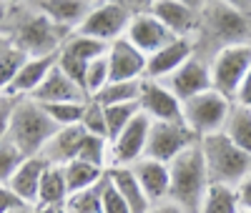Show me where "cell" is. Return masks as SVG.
<instances>
[{
  "instance_id": "cell-1",
  "label": "cell",
  "mask_w": 251,
  "mask_h": 213,
  "mask_svg": "<svg viewBox=\"0 0 251 213\" xmlns=\"http://www.w3.org/2000/svg\"><path fill=\"white\" fill-rule=\"evenodd\" d=\"M196 35L206 48L214 46V55L231 46H251V13H244L241 3H206Z\"/></svg>"
},
{
  "instance_id": "cell-2",
  "label": "cell",
  "mask_w": 251,
  "mask_h": 213,
  "mask_svg": "<svg viewBox=\"0 0 251 213\" xmlns=\"http://www.w3.org/2000/svg\"><path fill=\"white\" fill-rule=\"evenodd\" d=\"M58 131L60 128L50 120V116L38 100L18 98L13 116L3 128V138H8L25 158H33L46 151V145L53 141Z\"/></svg>"
},
{
  "instance_id": "cell-3",
  "label": "cell",
  "mask_w": 251,
  "mask_h": 213,
  "mask_svg": "<svg viewBox=\"0 0 251 213\" xmlns=\"http://www.w3.org/2000/svg\"><path fill=\"white\" fill-rule=\"evenodd\" d=\"M171 196L169 201L178 203L186 213H199L203 196L211 181H208L206 161L201 153V143L183 151L171 166Z\"/></svg>"
},
{
  "instance_id": "cell-4",
  "label": "cell",
  "mask_w": 251,
  "mask_h": 213,
  "mask_svg": "<svg viewBox=\"0 0 251 213\" xmlns=\"http://www.w3.org/2000/svg\"><path fill=\"white\" fill-rule=\"evenodd\" d=\"M201 153L211 183L239 188L241 181L251 173V156L244 153L236 143H231V138L226 133H214L201 138Z\"/></svg>"
},
{
  "instance_id": "cell-5",
  "label": "cell",
  "mask_w": 251,
  "mask_h": 213,
  "mask_svg": "<svg viewBox=\"0 0 251 213\" xmlns=\"http://www.w3.org/2000/svg\"><path fill=\"white\" fill-rule=\"evenodd\" d=\"M13 38L10 43L20 46L25 53H30L33 58H40V55H50V53H60L63 43H66L73 33L58 28L55 23L40 13V8L35 5V13H25L23 20L10 30Z\"/></svg>"
},
{
  "instance_id": "cell-6",
  "label": "cell",
  "mask_w": 251,
  "mask_h": 213,
  "mask_svg": "<svg viewBox=\"0 0 251 213\" xmlns=\"http://www.w3.org/2000/svg\"><path fill=\"white\" fill-rule=\"evenodd\" d=\"M231 111H234V100L211 88L183 103V123L199 138H206L214 133H224Z\"/></svg>"
},
{
  "instance_id": "cell-7",
  "label": "cell",
  "mask_w": 251,
  "mask_h": 213,
  "mask_svg": "<svg viewBox=\"0 0 251 213\" xmlns=\"http://www.w3.org/2000/svg\"><path fill=\"white\" fill-rule=\"evenodd\" d=\"M133 18H136V13H133V5H128V3H96L91 15L83 20V25L75 33L113 46L116 40L126 38Z\"/></svg>"
},
{
  "instance_id": "cell-8",
  "label": "cell",
  "mask_w": 251,
  "mask_h": 213,
  "mask_svg": "<svg viewBox=\"0 0 251 213\" xmlns=\"http://www.w3.org/2000/svg\"><path fill=\"white\" fill-rule=\"evenodd\" d=\"M249 71H251V46H231V48L219 50L211 58L214 91L234 100Z\"/></svg>"
},
{
  "instance_id": "cell-9",
  "label": "cell",
  "mask_w": 251,
  "mask_h": 213,
  "mask_svg": "<svg viewBox=\"0 0 251 213\" xmlns=\"http://www.w3.org/2000/svg\"><path fill=\"white\" fill-rule=\"evenodd\" d=\"M199 143L201 138L186 123H153L151 136H149V148H146V158L171 166L183 151H188L191 145H199Z\"/></svg>"
},
{
  "instance_id": "cell-10",
  "label": "cell",
  "mask_w": 251,
  "mask_h": 213,
  "mask_svg": "<svg viewBox=\"0 0 251 213\" xmlns=\"http://www.w3.org/2000/svg\"><path fill=\"white\" fill-rule=\"evenodd\" d=\"M151 125H153V120L143 113H138L133 118V123L111 143V168H131L141 158H146Z\"/></svg>"
},
{
  "instance_id": "cell-11",
  "label": "cell",
  "mask_w": 251,
  "mask_h": 213,
  "mask_svg": "<svg viewBox=\"0 0 251 213\" xmlns=\"http://www.w3.org/2000/svg\"><path fill=\"white\" fill-rule=\"evenodd\" d=\"M158 83H163L181 103H186L188 98H194L199 93H206V91L214 88V83H211V63H208V58H203V55H194L174 75H169L166 80H158Z\"/></svg>"
},
{
  "instance_id": "cell-12",
  "label": "cell",
  "mask_w": 251,
  "mask_h": 213,
  "mask_svg": "<svg viewBox=\"0 0 251 213\" xmlns=\"http://www.w3.org/2000/svg\"><path fill=\"white\" fill-rule=\"evenodd\" d=\"M126 40H128L133 48H138L146 58H151V55L161 53L166 46H171L176 40V35L151 13V5H149L146 13H136L128 33H126Z\"/></svg>"
},
{
  "instance_id": "cell-13",
  "label": "cell",
  "mask_w": 251,
  "mask_h": 213,
  "mask_svg": "<svg viewBox=\"0 0 251 213\" xmlns=\"http://www.w3.org/2000/svg\"><path fill=\"white\" fill-rule=\"evenodd\" d=\"M141 113L153 123H183V103L158 80H143Z\"/></svg>"
},
{
  "instance_id": "cell-14",
  "label": "cell",
  "mask_w": 251,
  "mask_h": 213,
  "mask_svg": "<svg viewBox=\"0 0 251 213\" xmlns=\"http://www.w3.org/2000/svg\"><path fill=\"white\" fill-rule=\"evenodd\" d=\"M151 13L176 38H194L201 25V8L181 0H156L151 3Z\"/></svg>"
},
{
  "instance_id": "cell-15",
  "label": "cell",
  "mask_w": 251,
  "mask_h": 213,
  "mask_svg": "<svg viewBox=\"0 0 251 213\" xmlns=\"http://www.w3.org/2000/svg\"><path fill=\"white\" fill-rule=\"evenodd\" d=\"M111 83H123V80H146V71H149V58H146L138 48H133L126 38L116 40L111 50Z\"/></svg>"
},
{
  "instance_id": "cell-16",
  "label": "cell",
  "mask_w": 251,
  "mask_h": 213,
  "mask_svg": "<svg viewBox=\"0 0 251 213\" xmlns=\"http://www.w3.org/2000/svg\"><path fill=\"white\" fill-rule=\"evenodd\" d=\"M194 55H196V40L194 38H176L171 46H166L161 53L149 58L146 80H166L181 66H186Z\"/></svg>"
},
{
  "instance_id": "cell-17",
  "label": "cell",
  "mask_w": 251,
  "mask_h": 213,
  "mask_svg": "<svg viewBox=\"0 0 251 213\" xmlns=\"http://www.w3.org/2000/svg\"><path fill=\"white\" fill-rule=\"evenodd\" d=\"M58 58H60V53L30 58L25 66H23V71L15 75V80L3 88V95H10V98H30L40 88V85H43V80L48 78V73L58 66Z\"/></svg>"
},
{
  "instance_id": "cell-18",
  "label": "cell",
  "mask_w": 251,
  "mask_h": 213,
  "mask_svg": "<svg viewBox=\"0 0 251 213\" xmlns=\"http://www.w3.org/2000/svg\"><path fill=\"white\" fill-rule=\"evenodd\" d=\"M131 170L138 178L143 193L149 196V201L153 206L169 201V196H171V168L166 163H158L153 158H141L136 166H131Z\"/></svg>"
},
{
  "instance_id": "cell-19",
  "label": "cell",
  "mask_w": 251,
  "mask_h": 213,
  "mask_svg": "<svg viewBox=\"0 0 251 213\" xmlns=\"http://www.w3.org/2000/svg\"><path fill=\"white\" fill-rule=\"evenodd\" d=\"M33 100H38L40 105H50V103H88V93L75 85L66 73L58 66L48 73V78L43 80V85L30 95Z\"/></svg>"
},
{
  "instance_id": "cell-20",
  "label": "cell",
  "mask_w": 251,
  "mask_h": 213,
  "mask_svg": "<svg viewBox=\"0 0 251 213\" xmlns=\"http://www.w3.org/2000/svg\"><path fill=\"white\" fill-rule=\"evenodd\" d=\"M86 141V131L80 125H71V128H60V131L53 136V141L46 145V151L40 153L48 166H60L66 168L68 163L78 161L80 145Z\"/></svg>"
},
{
  "instance_id": "cell-21",
  "label": "cell",
  "mask_w": 251,
  "mask_h": 213,
  "mask_svg": "<svg viewBox=\"0 0 251 213\" xmlns=\"http://www.w3.org/2000/svg\"><path fill=\"white\" fill-rule=\"evenodd\" d=\"M38 8L58 28L75 33L83 25V20L91 15L96 3H86V0H50V3H38Z\"/></svg>"
},
{
  "instance_id": "cell-22",
  "label": "cell",
  "mask_w": 251,
  "mask_h": 213,
  "mask_svg": "<svg viewBox=\"0 0 251 213\" xmlns=\"http://www.w3.org/2000/svg\"><path fill=\"white\" fill-rule=\"evenodd\" d=\"M48 170V163L40 158V156H33V158H25V163L20 166L13 178L3 186H8L13 193H18L20 198H23L28 206H38V190H40V181H43Z\"/></svg>"
},
{
  "instance_id": "cell-23",
  "label": "cell",
  "mask_w": 251,
  "mask_h": 213,
  "mask_svg": "<svg viewBox=\"0 0 251 213\" xmlns=\"http://www.w3.org/2000/svg\"><path fill=\"white\" fill-rule=\"evenodd\" d=\"M108 178L118 188V193L123 196V201L128 203L131 213H149L153 208V203L149 201V196L143 193V188H141V183L133 176L131 168H108Z\"/></svg>"
},
{
  "instance_id": "cell-24",
  "label": "cell",
  "mask_w": 251,
  "mask_h": 213,
  "mask_svg": "<svg viewBox=\"0 0 251 213\" xmlns=\"http://www.w3.org/2000/svg\"><path fill=\"white\" fill-rule=\"evenodd\" d=\"M68 198H71V188H68V181H66V168H60V166H48L43 181H40L38 206H35V208L66 206Z\"/></svg>"
},
{
  "instance_id": "cell-25",
  "label": "cell",
  "mask_w": 251,
  "mask_h": 213,
  "mask_svg": "<svg viewBox=\"0 0 251 213\" xmlns=\"http://www.w3.org/2000/svg\"><path fill=\"white\" fill-rule=\"evenodd\" d=\"M199 213H241L236 188L211 183L208 190H206V196H203V203H201Z\"/></svg>"
},
{
  "instance_id": "cell-26",
  "label": "cell",
  "mask_w": 251,
  "mask_h": 213,
  "mask_svg": "<svg viewBox=\"0 0 251 213\" xmlns=\"http://www.w3.org/2000/svg\"><path fill=\"white\" fill-rule=\"evenodd\" d=\"M106 176H108V170L96 168L86 161H73V163L66 166V181H68V188H71V196L80 193V190H86V188L98 186Z\"/></svg>"
},
{
  "instance_id": "cell-27",
  "label": "cell",
  "mask_w": 251,
  "mask_h": 213,
  "mask_svg": "<svg viewBox=\"0 0 251 213\" xmlns=\"http://www.w3.org/2000/svg\"><path fill=\"white\" fill-rule=\"evenodd\" d=\"M224 133L231 138V143H236L244 153L251 156V108H244V105L234 103V111L228 116Z\"/></svg>"
},
{
  "instance_id": "cell-28",
  "label": "cell",
  "mask_w": 251,
  "mask_h": 213,
  "mask_svg": "<svg viewBox=\"0 0 251 213\" xmlns=\"http://www.w3.org/2000/svg\"><path fill=\"white\" fill-rule=\"evenodd\" d=\"M143 93V80H123V83H108L93 100L100 105H121V103H138Z\"/></svg>"
},
{
  "instance_id": "cell-29",
  "label": "cell",
  "mask_w": 251,
  "mask_h": 213,
  "mask_svg": "<svg viewBox=\"0 0 251 213\" xmlns=\"http://www.w3.org/2000/svg\"><path fill=\"white\" fill-rule=\"evenodd\" d=\"M60 50H63V53H71V55L86 60V63H93V60H98V58H103V55H108L111 46H108V43H103V40H96V38H88V35L73 33L66 43H63Z\"/></svg>"
},
{
  "instance_id": "cell-30",
  "label": "cell",
  "mask_w": 251,
  "mask_h": 213,
  "mask_svg": "<svg viewBox=\"0 0 251 213\" xmlns=\"http://www.w3.org/2000/svg\"><path fill=\"white\" fill-rule=\"evenodd\" d=\"M33 55L25 53L20 46H15V43H3V53H0V85H10L15 80V75L23 71V66L30 60Z\"/></svg>"
},
{
  "instance_id": "cell-31",
  "label": "cell",
  "mask_w": 251,
  "mask_h": 213,
  "mask_svg": "<svg viewBox=\"0 0 251 213\" xmlns=\"http://www.w3.org/2000/svg\"><path fill=\"white\" fill-rule=\"evenodd\" d=\"M106 183H108V176L103 178L98 186L93 188H86L80 193H73L66 203L68 213H103V193H106Z\"/></svg>"
},
{
  "instance_id": "cell-32",
  "label": "cell",
  "mask_w": 251,
  "mask_h": 213,
  "mask_svg": "<svg viewBox=\"0 0 251 213\" xmlns=\"http://www.w3.org/2000/svg\"><path fill=\"white\" fill-rule=\"evenodd\" d=\"M78 161H86V163H91L96 168L108 170L111 168V141L103 138V136L86 133V141H83V145H80Z\"/></svg>"
},
{
  "instance_id": "cell-33",
  "label": "cell",
  "mask_w": 251,
  "mask_h": 213,
  "mask_svg": "<svg viewBox=\"0 0 251 213\" xmlns=\"http://www.w3.org/2000/svg\"><path fill=\"white\" fill-rule=\"evenodd\" d=\"M141 113V103H121L106 108V123H108V138L111 143L133 123V118Z\"/></svg>"
},
{
  "instance_id": "cell-34",
  "label": "cell",
  "mask_w": 251,
  "mask_h": 213,
  "mask_svg": "<svg viewBox=\"0 0 251 213\" xmlns=\"http://www.w3.org/2000/svg\"><path fill=\"white\" fill-rule=\"evenodd\" d=\"M86 105L88 103H50V105H43V108L58 128H71V125H80Z\"/></svg>"
},
{
  "instance_id": "cell-35",
  "label": "cell",
  "mask_w": 251,
  "mask_h": 213,
  "mask_svg": "<svg viewBox=\"0 0 251 213\" xmlns=\"http://www.w3.org/2000/svg\"><path fill=\"white\" fill-rule=\"evenodd\" d=\"M80 128L91 136H103L108 138V123H106V105H100L98 100H88L86 105V113H83V120H80ZM111 141V138H108Z\"/></svg>"
},
{
  "instance_id": "cell-36",
  "label": "cell",
  "mask_w": 251,
  "mask_h": 213,
  "mask_svg": "<svg viewBox=\"0 0 251 213\" xmlns=\"http://www.w3.org/2000/svg\"><path fill=\"white\" fill-rule=\"evenodd\" d=\"M108 83H111V60H108V55H103L88 66V78H86L88 98H96Z\"/></svg>"
},
{
  "instance_id": "cell-37",
  "label": "cell",
  "mask_w": 251,
  "mask_h": 213,
  "mask_svg": "<svg viewBox=\"0 0 251 213\" xmlns=\"http://www.w3.org/2000/svg\"><path fill=\"white\" fill-rule=\"evenodd\" d=\"M23 163H25V156L8 138H3V143H0V183H8Z\"/></svg>"
},
{
  "instance_id": "cell-38",
  "label": "cell",
  "mask_w": 251,
  "mask_h": 213,
  "mask_svg": "<svg viewBox=\"0 0 251 213\" xmlns=\"http://www.w3.org/2000/svg\"><path fill=\"white\" fill-rule=\"evenodd\" d=\"M88 66L91 63H86V60H80V58H75V55H71V53H63L60 50V58H58V68L66 73L75 85H80L83 91H86V78H88Z\"/></svg>"
},
{
  "instance_id": "cell-39",
  "label": "cell",
  "mask_w": 251,
  "mask_h": 213,
  "mask_svg": "<svg viewBox=\"0 0 251 213\" xmlns=\"http://www.w3.org/2000/svg\"><path fill=\"white\" fill-rule=\"evenodd\" d=\"M103 213H131L128 203L123 201V196L118 193V188L111 183H106V193H103Z\"/></svg>"
},
{
  "instance_id": "cell-40",
  "label": "cell",
  "mask_w": 251,
  "mask_h": 213,
  "mask_svg": "<svg viewBox=\"0 0 251 213\" xmlns=\"http://www.w3.org/2000/svg\"><path fill=\"white\" fill-rule=\"evenodd\" d=\"M28 208H33V206H28L8 186H0V213H18V211H28Z\"/></svg>"
},
{
  "instance_id": "cell-41",
  "label": "cell",
  "mask_w": 251,
  "mask_h": 213,
  "mask_svg": "<svg viewBox=\"0 0 251 213\" xmlns=\"http://www.w3.org/2000/svg\"><path fill=\"white\" fill-rule=\"evenodd\" d=\"M234 103H236V105H244V108H251V71L246 73V78H244V83H241V88H239Z\"/></svg>"
},
{
  "instance_id": "cell-42",
  "label": "cell",
  "mask_w": 251,
  "mask_h": 213,
  "mask_svg": "<svg viewBox=\"0 0 251 213\" xmlns=\"http://www.w3.org/2000/svg\"><path fill=\"white\" fill-rule=\"evenodd\" d=\"M239 193V203H241V211H251V173L241 181V186L236 188Z\"/></svg>"
},
{
  "instance_id": "cell-43",
  "label": "cell",
  "mask_w": 251,
  "mask_h": 213,
  "mask_svg": "<svg viewBox=\"0 0 251 213\" xmlns=\"http://www.w3.org/2000/svg\"><path fill=\"white\" fill-rule=\"evenodd\" d=\"M149 213H186L178 203H174V201H163V203H156Z\"/></svg>"
},
{
  "instance_id": "cell-44",
  "label": "cell",
  "mask_w": 251,
  "mask_h": 213,
  "mask_svg": "<svg viewBox=\"0 0 251 213\" xmlns=\"http://www.w3.org/2000/svg\"><path fill=\"white\" fill-rule=\"evenodd\" d=\"M35 213H68L66 206H55V208H35Z\"/></svg>"
},
{
  "instance_id": "cell-45",
  "label": "cell",
  "mask_w": 251,
  "mask_h": 213,
  "mask_svg": "<svg viewBox=\"0 0 251 213\" xmlns=\"http://www.w3.org/2000/svg\"><path fill=\"white\" fill-rule=\"evenodd\" d=\"M18 213H35V208H28V211H18Z\"/></svg>"
},
{
  "instance_id": "cell-46",
  "label": "cell",
  "mask_w": 251,
  "mask_h": 213,
  "mask_svg": "<svg viewBox=\"0 0 251 213\" xmlns=\"http://www.w3.org/2000/svg\"><path fill=\"white\" fill-rule=\"evenodd\" d=\"M241 213H251V211H241Z\"/></svg>"
}]
</instances>
